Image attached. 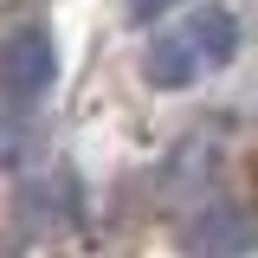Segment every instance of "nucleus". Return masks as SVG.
Segmentation results:
<instances>
[{"mask_svg":"<svg viewBox=\"0 0 258 258\" xmlns=\"http://www.w3.org/2000/svg\"><path fill=\"white\" fill-rule=\"evenodd\" d=\"M58 78V45L45 26H20L7 45H0V91L13 103H39Z\"/></svg>","mask_w":258,"mask_h":258,"instance_id":"nucleus-2","label":"nucleus"},{"mask_svg":"<svg viewBox=\"0 0 258 258\" xmlns=\"http://www.w3.org/2000/svg\"><path fill=\"white\" fill-rule=\"evenodd\" d=\"M32 149V129L20 123V116H0V168H20Z\"/></svg>","mask_w":258,"mask_h":258,"instance_id":"nucleus-5","label":"nucleus"},{"mask_svg":"<svg viewBox=\"0 0 258 258\" xmlns=\"http://www.w3.org/2000/svg\"><path fill=\"white\" fill-rule=\"evenodd\" d=\"M168 7H174V0H129V20H136V26H149L155 13H168Z\"/></svg>","mask_w":258,"mask_h":258,"instance_id":"nucleus-6","label":"nucleus"},{"mask_svg":"<svg viewBox=\"0 0 258 258\" xmlns=\"http://www.w3.org/2000/svg\"><path fill=\"white\" fill-rule=\"evenodd\" d=\"M232 58H239V13L220 7V0H207V7H194L181 26H168L142 52V84L149 91H187L200 78L226 71Z\"/></svg>","mask_w":258,"mask_h":258,"instance_id":"nucleus-1","label":"nucleus"},{"mask_svg":"<svg viewBox=\"0 0 258 258\" xmlns=\"http://www.w3.org/2000/svg\"><path fill=\"white\" fill-rule=\"evenodd\" d=\"M20 220L26 226H64V220H78V174H71V168L39 174V181L20 194Z\"/></svg>","mask_w":258,"mask_h":258,"instance_id":"nucleus-4","label":"nucleus"},{"mask_svg":"<svg viewBox=\"0 0 258 258\" xmlns=\"http://www.w3.org/2000/svg\"><path fill=\"white\" fill-rule=\"evenodd\" d=\"M252 220H245V207H232V200H213V207H200L187 226H181V252L187 258H245L252 252Z\"/></svg>","mask_w":258,"mask_h":258,"instance_id":"nucleus-3","label":"nucleus"}]
</instances>
